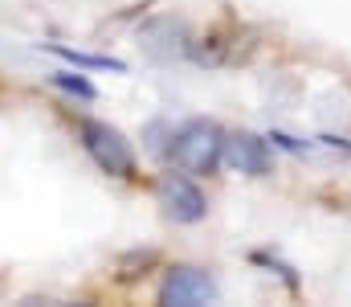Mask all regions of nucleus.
<instances>
[{
    "label": "nucleus",
    "mask_w": 351,
    "mask_h": 307,
    "mask_svg": "<svg viewBox=\"0 0 351 307\" xmlns=\"http://www.w3.org/2000/svg\"><path fill=\"white\" fill-rule=\"evenodd\" d=\"M221 144H225V131H221L213 119H192V123H184L180 131H172L168 152H172V160H176L180 172L208 177V172H217V164H221Z\"/></svg>",
    "instance_id": "obj_1"
},
{
    "label": "nucleus",
    "mask_w": 351,
    "mask_h": 307,
    "mask_svg": "<svg viewBox=\"0 0 351 307\" xmlns=\"http://www.w3.org/2000/svg\"><path fill=\"white\" fill-rule=\"evenodd\" d=\"M78 135H82V148L90 152V160H94L102 172H110V177H135V152H131V144L123 139L119 127L98 123V119H86V123L78 127Z\"/></svg>",
    "instance_id": "obj_2"
},
{
    "label": "nucleus",
    "mask_w": 351,
    "mask_h": 307,
    "mask_svg": "<svg viewBox=\"0 0 351 307\" xmlns=\"http://www.w3.org/2000/svg\"><path fill=\"white\" fill-rule=\"evenodd\" d=\"M213 299H217V283L200 266H176V271H168V279L160 287V304L168 307H200L213 304Z\"/></svg>",
    "instance_id": "obj_3"
},
{
    "label": "nucleus",
    "mask_w": 351,
    "mask_h": 307,
    "mask_svg": "<svg viewBox=\"0 0 351 307\" xmlns=\"http://www.w3.org/2000/svg\"><path fill=\"white\" fill-rule=\"evenodd\" d=\"M221 160H225L233 172H245V177H265V172H274V156H269L265 139L254 135V131H229L225 144H221Z\"/></svg>",
    "instance_id": "obj_4"
},
{
    "label": "nucleus",
    "mask_w": 351,
    "mask_h": 307,
    "mask_svg": "<svg viewBox=\"0 0 351 307\" xmlns=\"http://www.w3.org/2000/svg\"><path fill=\"white\" fill-rule=\"evenodd\" d=\"M156 193H160V205H164V213H168L172 221H184V225H192V221H200V217L208 213V201H204V193H200V189H196L188 177H180V172H168V177H160Z\"/></svg>",
    "instance_id": "obj_5"
},
{
    "label": "nucleus",
    "mask_w": 351,
    "mask_h": 307,
    "mask_svg": "<svg viewBox=\"0 0 351 307\" xmlns=\"http://www.w3.org/2000/svg\"><path fill=\"white\" fill-rule=\"evenodd\" d=\"M139 45H143L152 58H160V62H176V58H184V54L192 49L188 29H184L180 21H172V16H156L152 25H143Z\"/></svg>",
    "instance_id": "obj_6"
},
{
    "label": "nucleus",
    "mask_w": 351,
    "mask_h": 307,
    "mask_svg": "<svg viewBox=\"0 0 351 307\" xmlns=\"http://www.w3.org/2000/svg\"><path fill=\"white\" fill-rule=\"evenodd\" d=\"M49 54H58L62 62H70V66H78V70H114V74H123L127 70V62H119V58H102V54H82V49H70V45H45Z\"/></svg>",
    "instance_id": "obj_7"
},
{
    "label": "nucleus",
    "mask_w": 351,
    "mask_h": 307,
    "mask_svg": "<svg viewBox=\"0 0 351 307\" xmlns=\"http://www.w3.org/2000/svg\"><path fill=\"white\" fill-rule=\"evenodd\" d=\"M53 87H58V91H70V95H78V99H98L94 82L82 78V74H70V70H58V74H53Z\"/></svg>",
    "instance_id": "obj_8"
},
{
    "label": "nucleus",
    "mask_w": 351,
    "mask_h": 307,
    "mask_svg": "<svg viewBox=\"0 0 351 307\" xmlns=\"http://www.w3.org/2000/svg\"><path fill=\"white\" fill-rule=\"evenodd\" d=\"M269 139H274V144H282L286 152H306V144H298V139H290V135H282V131H274Z\"/></svg>",
    "instance_id": "obj_9"
},
{
    "label": "nucleus",
    "mask_w": 351,
    "mask_h": 307,
    "mask_svg": "<svg viewBox=\"0 0 351 307\" xmlns=\"http://www.w3.org/2000/svg\"><path fill=\"white\" fill-rule=\"evenodd\" d=\"M160 131H164V123H152L147 135H160ZM152 152H164V139H152Z\"/></svg>",
    "instance_id": "obj_10"
},
{
    "label": "nucleus",
    "mask_w": 351,
    "mask_h": 307,
    "mask_svg": "<svg viewBox=\"0 0 351 307\" xmlns=\"http://www.w3.org/2000/svg\"><path fill=\"white\" fill-rule=\"evenodd\" d=\"M323 139H327V144H331V148H339V144H343V148H351L348 139H335V135H323Z\"/></svg>",
    "instance_id": "obj_11"
}]
</instances>
